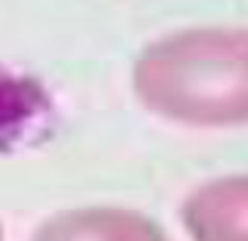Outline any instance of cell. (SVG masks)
<instances>
[{"mask_svg": "<svg viewBox=\"0 0 248 241\" xmlns=\"http://www.w3.org/2000/svg\"><path fill=\"white\" fill-rule=\"evenodd\" d=\"M132 88L141 107L192 129L248 125V30L187 27L170 32L134 61Z\"/></svg>", "mask_w": 248, "mask_h": 241, "instance_id": "1", "label": "cell"}, {"mask_svg": "<svg viewBox=\"0 0 248 241\" xmlns=\"http://www.w3.org/2000/svg\"><path fill=\"white\" fill-rule=\"evenodd\" d=\"M30 241H170L149 214L114 205L71 207L44 219Z\"/></svg>", "mask_w": 248, "mask_h": 241, "instance_id": "2", "label": "cell"}, {"mask_svg": "<svg viewBox=\"0 0 248 241\" xmlns=\"http://www.w3.org/2000/svg\"><path fill=\"white\" fill-rule=\"evenodd\" d=\"M190 241H248V176H224L195 188L180 207Z\"/></svg>", "mask_w": 248, "mask_h": 241, "instance_id": "3", "label": "cell"}, {"mask_svg": "<svg viewBox=\"0 0 248 241\" xmlns=\"http://www.w3.org/2000/svg\"><path fill=\"white\" fill-rule=\"evenodd\" d=\"M0 241H5V234H3V224H0Z\"/></svg>", "mask_w": 248, "mask_h": 241, "instance_id": "4", "label": "cell"}]
</instances>
